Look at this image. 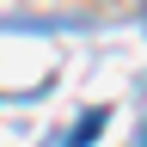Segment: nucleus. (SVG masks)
<instances>
[{"instance_id": "nucleus-1", "label": "nucleus", "mask_w": 147, "mask_h": 147, "mask_svg": "<svg viewBox=\"0 0 147 147\" xmlns=\"http://www.w3.org/2000/svg\"><path fill=\"white\" fill-rule=\"evenodd\" d=\"M135 147H147V123H141V141H135Z\"/></svg>"}]
</instances>
